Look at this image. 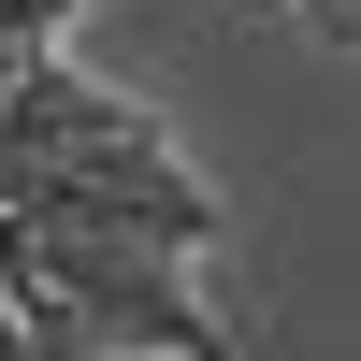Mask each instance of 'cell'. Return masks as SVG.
<instances>
[{"instance_id": "6da1fadb", "label": "cell", "mask_w": 361, "mask_h": 361, "mask_svg": "<svg viewBox=\"0 0 361 361\" xmlns=\"http://www.w3.org/2000/svg\"><path fill=\"white\" fill-rule=\"evenodd\" d=\"M0 289H58L87 333H116L130 361H145V347H159V361H246V347H231V318L188 289V260H173V246H130V231L0 217Z\"/></svg>"}, {"instance_id": "7a4b0ae2", "label": "cell", "mask_w": 361, "mask_h": 361, "mask_svg": "<svg viewBox=\"0 0 361 361\" xmlns=\"http://www.w3.org/2000/svg\"><path fill=\"white\" fill-rule=\"evenodd\" d=\"M0 217H44V231H130V246H173V260H202L217 246V188H202L173 145H87V159H44Z\"/></svg>"}, {"instance_id": "3957f363", "label": "cell", "mask_w": 361, "mask_h": 361, "mask_svg": "<svg viewBox=\"0 0 361 361\" xmlns=\"http://www.w3.org/2000/svg\"><path fill=\"white\" fill-rule=\"evenodd\" d=\"M73 15H87V0H0V73H15V58H44Z\"/></svg>"}]
</instances>
